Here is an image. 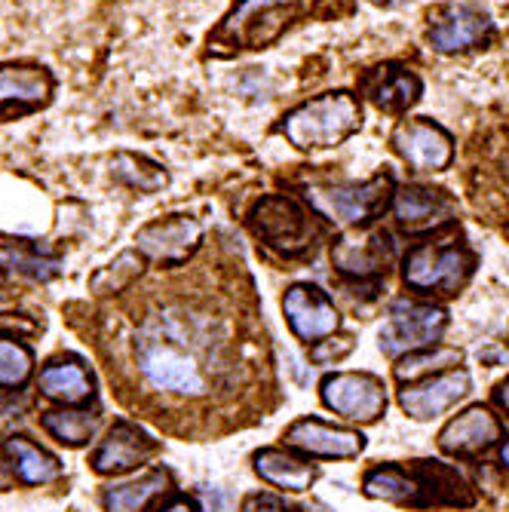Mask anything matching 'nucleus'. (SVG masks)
Here are the masks:
<instances>
[{"mask_svg": "<svg viewBox=\"0 0 509 512\" xmlns=\"http://www.w3.org/2000/svg\"><path fill=\"white\" fill-rule=\"evenodd\" d=\"M393 218L405 234H430L454 221L457 200L442 188H427V184H405L393 194Z\"/></svg>", "mask_w": 509, "mask_h": 512, "instance_id": "9b49d317", "label": "nucleus"}, {"mask_svg": "<svg viewBox=\"0 0 509 512\" xmlns=\"http://www.w3.org/2000/svg\"><path fill=\"white\" fill-rule=\"evenodd\" d=\"M322 402L353 424H375L387 408V393L375 375L344 371L322 381Z\"/></svg>", "mask_w": 509, "mask_h": 512, "instance_id": "9d476101", "label": "nucleus"}, {"mask_svg": "<svg viewBox=\"0 0 509 512\" xmlns=\"http://www.w3.org/2000/svg\"><path fill=\"white\" fill-rule=\"evenodd\" d=\"M160 512H200V509H197V503H194V500L178 497V500H172L169 506H163Z\"/></svg>", "mask_w": 509, "mask_h": 512, "instance_id": "e433bc0d", "label": "nucleus"}, {"mask_svg": "<svg viewBox=\"0 0 509 512\" xmlns=\"http://www.w3.org/2000/svg\"><path fill=\"white\" fill-rule=\"evenodd\" d=\"M359 129H362V102L347 89H332L310 102H301L276 126V132L295 151L304 154L338 148Z\"/></svg>", "mask_w": 509, "mask_h": 512, "instance_id": "7ed1b4c3", "label": "nucleus"}, {"mask_svg": "<svg viewBox=\"0 0 509 512\" xmlns=\"http://www.w3.org/2000/svg\"><path fill=\"white\" fill-rule=\"evenodd\" d=\"M476 258L464 243H427L414 246L405 255L402 276L414 292L424 295H454L473 273Z\"/></svg>", "mask_w": 509, "mask_h": 512, "instance_id": "423d86ee", "label": "nucleus"}, {"mask_svg": "<svg viewBox=\"0 0 509 512\" xmlns=\"http://www.w3.org/2000/svg\"><path fill=\"white\" fill-rule=\"evenodd\" d=\"M316 0H237L227 16L209 31L206 50L215 59L270 50L286 31L310 19Z\"/></svg>", "mask_w": 509, "mask_h": 512, "instance_id": "f03ea898", "label": "nucleus"}, {"mask_svg": "<svg viewBox=\"0 0 509 512\" xmlns=\"http://www.w3.org/2000/svg\"><path fill=\"white\" fill-rule=\"evenodd\" d=\"M470 393V375L464 368L442 371L436 378H427L421 384H411L399 393V405L414 421H433L451 405H457Z\"/></svg>", "mask_w": 509, "mask_h": 512, "instance_id": "f3484780", "label": "nucleus"}, {"mask_svg": "<svg viewBox=\"0 0 509 512\" xmlns=\"http://www.w3.org/2000/svg\"><path fill=\"white\" fill-rule=\"evenodd\" d=\"M40 393L62 405H80L92 396V375L80 359H56L40 371Z\"/></svg>", "mask_w": 509, "mask_h": 512, "instance_id": "412c9836", "label": "nucleus"}, {"mask_svg": "<svg viewBox=\"0 0 509 512\" xmlns=\"http://www.w3.org/2000/svg\"><path fill=\"white\" fill-rule=\"evenodd\" d=\"M332 264L344 276H353V279L381 276L393 264V240H390L387 230H381V227H372V230L353 227L350 234L335 240Z\"/></svg>", "mask_w": 509, "mask_h": 512, "instance_id": "2eb2a0df", "label": "nucleus"}, {"mask_svg": "<svg viewBox=\"0 0 509 512\" xmlns=\"http://www.w3.org/2000/svg\"><path fill=\"white\" fill-rule=\"evenodd\" d=\"M283 442L307 457H356L365 448V439L353 430H341L332 424H322L316 417L295 421Z\"/></svg>", "mask_w": 509, "mask_h": 512, "instance_id": "6ab92c4d", "label": "nucleus"}, {"mask_svg": "<svg viewBox=\"0 0 509 512\" xmlns=\"http://www.w3.org/2000/svg\"><path fill=\"white\" fill-rule=\"evenodd\" d=\"M7 454H10V463H13V473L22 485H46V482H56L62 476V467L59 460L43 451L40 445H34L31 439L25 436H13L7 439Z\"/></svg>", "mask_w": 509, "mask_h": 512, "instance_id": "5701e85b", "label": "nucleus"}, {"mask_svg": "<svg viewBox=\"0 0 509 512\" xmlns=\"http://www.w3.org/2000/svg\"><path fill=\"white\" fill-rule=\"evenodd\" d=\"M145 255L142 252H120L114 261H108L105 267H99L89 276V292L96 295H117L123 289H129L138 276L145 270Z\"/></svg>", "mask_w": 509, "mask_h": 512, "instance_id": "c85d7f7f", "label": "nucleus"}, {"mask_svg": "<svg viewBox=\"0 0 509 512\" xmlns=\"http://www.w3.org/2000/svg\"><path fill=\"white\" fill-rule=\"evenodd\" d=\"M249 224H252V234L264 246H270L273 252H280L286 258L313 252L316 240L322 237L316 215L301 209L292 197H283V194L261 197L249 215Z\"/></svg>", "mask_w": 509, "mask_h": 512, "instance_id": "39448f33", "label": "nucleus"}, {"mask_svg": "<svg viewBox=\"0 0 509 512\" xmlns=\"http://www.w3.org/2000/svg\"><path fill=\"white\" fill-rule=\"evenodd\" d=\"M203 240V224L191 215H166L135 234V249L160 264L188 261Z\"/></svg>", "mask_w": 509, "mask_h": 512, "instance_id": "f8f14e48", "label": "nucleus"}, {"mask_svg": "<svg viewBox=\"0 0 509 512\" xmlns=\"http://www.w3.org/2000/svg\"><path fill=\"white\" fill-rule=\"evenodd\" d=\"M494 37V22L488 13L479 7H448L433 19L427 28V40L436 53L442 56H460V53H473L479 46L491 43Z\"/></svg>", "mask_w": 509, "mask_h": 512, "instance_id": "4468645a", "label": "nucleus"}, {"mask_svg": "<svg viewBox=\"0 0 509 512\" xmlns=\"http://www.w3.org/2000/svg\"><path fill=\"white\" fill-rule=\"evenodd\" d=\"M31 375V353L13 338H0V387H22Z\"/></svg>", "mask_w": 509, "mask_h": 512, "instance_id": "2f4dec72", "label": "nucleus"}, {"mask_svg": "<svg viewBox=\"0 0 509 512\" xmlns=\"http://www.w3.org/2000/svg\"><path fill=\"white\" fill-rule=\"evenodd\" d=\"M142 375L166 393L203 396L209 387L206 375V341L197 325L175 310H166L142 325L135 344Z\"/></svg>", "mask_w": 509, "mask_h": 512, "instance_id": "f257e3e1", "label": "nucleus"}, {"mask_svg": "<svg viewBox=\"0 0 509 512\" xmlns=\"http://www.w3.org/2000/svg\"><path fill=\"white\" fill-rule=\"evenodd\" d=\"M19 479H16V473H13V463H10V454H7V448H0V491H7V488H13Z\"/></svg>", "mask_w": 509, "mask_h": 512, "instance_id": "f704fd0d", "label": "nucleus"}, {"mask_svg": "<svg viewBox=\"0 0 509 512\" xmlns=\"http://www.w3.org/2000/svg\"><path fill=\"white\" fill-rule=\"evenodd\" d=\"M206 506H209V512H230V500L218 491L206 494Z\"/></svg>", "mask_w": 509, "mask_h": 512, "instance_id": "c9c22d12", "label": "nucleus"}, {"mask_svg": "<svg viewBox=\"0 0 509 512\" xmlns=\"http://www.w3.org/2000/svg\"><path fill=\"white\" fill-rule=\"evenodd\" d=\"M494 399H497V405L509 414V378L497 387V393H494Z\"/></svg>", "mask_w": 509, "mask_h": 512, "instance_id": "4c0bfd02", "label": "nucleus"}, {"mask_svg": "<svg viewBox=\"0 0 509 512\" xmlns=\"http://www.w3.org/2000/svg\"><path fill=\"white\" fill-rule=\"evenodd\" d=\"M243 512H289L276 497H249Z\"/></svg>", "mask_w": 509, "mask_h": 512, "instance_id": "72a5a7b5", "label": "nucleus"}, {"mask_svg": "<svg viewBox=\"0 0 509 512\" xmlns=\"http://www.w3.org/2000/svg\"><path fill=\"white\" fill-rule=\"evenodd\" d=\"M359 96L384 114H405L424 96V83L402 62H381L359 77Z\"/></svg>", "mask_w": 509, "mask_h": 512, "instance_id": "ddd939ff", "label": "nucleus"}, {"mask_svg": "<svg viewBox=\"0 0 509 512\" xmlns=\"http://www.w3.org/2000/svg\"><path fill=\"white\" fill-rule=\"evenodd\" d=\"M448 325V316L442 307L433 304H414V301H396L390 307V319L381 332V350L387 356H408L433 347Z\"/></svg>", "mask_w": 509, "mask_h": 512, "instance_id": "6e6552de", "label": "nucleus"}, {"mask_svg": "<svg viewBox=\"0 0 509 512\" xmlns=\"http://www.w3.org/2000/svg\"><path fill=\"white\" fill-rule=\"evenodd\" d=\"M350 350H353V338H326V341H319L310 350V359L319 362V365H326L332 359H344Z\"/></svg>", "mask_w": 509, "mask_h": 512, "instance_id": "473e14b6", "label": "nucleus"}, {"mask_svg": "<svg viewBox=\"0 0 509 512\" xmlns=\"http://www.w3.org/2000/svg\"><path fill=\"white\" fill-rule=\"evenodd\" d=\"M497 439H500V421L488 408L473 405L464 414H457L439 433V448L454 457H476L491 445H497Z\"/></svg>", "mask_w": 509, "mask_h": 512, "instance_id": "aec40b11", "label": "nucleus"}, {"mask_svg": "<svg viewBox=\"0 0 509 512\" xmlns=\"http://www.w3.org/2000/svg\"><path fill=\"white\" fill-rule=\"evenodd\" d=\"M390 145L396 157L408 163L414 172H442L454 160V138L427 117L396 123Z\"/></svg>", "mask_w": 509, "mask_h": 512, "instance_id": "1a4fd4ad", "label": "nucleus"}, {"mask_svg": "<svg viewBox=\"0 0 509 512\" xmlns=\"http://www.w3.org/2000/svg\"><path fill=\"white\" fill-rule=\"evenodd\" d=\"M411 473L421 479L424 494H427V506L430 503H451V506H467L473 503V494L467 488V482L460 479L451 467L436 460H418L411 467Z\"/></svg>", "mask_w": 509, "mask_h": 512, "instance_id": "a878e982", "label": "nucleus"}, {"mask_svg": "<svg viewBox=\"0 0 509 512\" xmlns=\"http://www.w3.org/2000/svg\"><path fill=\"white\" fill-rule=\"evenodd\" d=\"M56 99V74L31 59L0 62V123L28 120Z\"/></svg>", "mask_w": 509, "mask_h": 512, "instance_id": "0eeeda50", "label": "nucleus"}, {"mask_svg": "<svg viewBox=\"0 0 509 512\" xmlns=\"http://www.w3.org/2000/svg\"><path fill=\"white\" fill-rule=\"evenodd\" d=\"M500 460H503V467L509 470V439L503 442V448H500Z\"/></svg>", "mask_w": 509, "mask_h": 512, "instance_id": "ea45409f", "label": "nucleus"}, {"mask_svg": "<svg viewBox=\"0 0 509 512\" xmlns=\"http://www.w3.org/2000/svg\"><path fill=\"white\" fill-rule=\"evenodd\" d=\"M365 494L375 500L405 503V506H427V494L421 479L402 467H378L365 476Z\"/></svg>", "mask_w": 509, "mask_h": 512, "instance_id": "b1692460", "label": "nucleus"}, {"mask_svg": "<svg viewBox=\"0 0 509 512\" xmlns=\"http://www.w3.org/2000/svg\"><path fill=\"white\" fill-rule=\"evenodd\" d=\"M255 473L276 485V488H283V491H307L316 479V470L310 467L307 460H298L280 448H264L255 454Z\"/></svg>", "mask_w": 509, "mask_h": 512, "instance_id": "4be33fe9", "label": "nucleus"}, {"mask_svg": "<svg viewBox=\"0 0 509 512\" xmlns=\"http://www.w3.org/2000/svg\"><path fill=\"white\" fill-rule=\"evenodd\" d=\"M40 424H43L46 433H50L53 439H59L62 445L80 448V445H86L92 436H96L99 414L86 411V408H59V411H43Z\"/></svg>", "mask_w": 509, "mask_h": 512, "instance_id": "cd10ccee", "label": "nucleus"}, {"mask_svg": "<svg viewBox=\"0 0 509 512\" xmlns=\"http://www.w3.org/2000/svg\"><path fill=\"white\" fill-rule=\"evenodd\" d=\"M157 454V442L138 430L135 424H114L108 430V436L102 439V445L92 454V470L102 476H120L135 470L138 463H145Z\"/></svg>", "mask_w": 509, "mask_h": 512, "instance_id": "a211bd4d", "label": "nucleus"}, {"mask_svg": "<svg viewBox=\"0 0 509 512\" xmlns=\"http://www.w3.org/2000/svg\"><path fill=\"white\" fill-rule=\"evenodd\" d=\"M464 359L460 350H451V347H436L433 353H408L399 365H396V378L399 381H414L421 375H430V371H445L451 365H457Z\"/></svg>", "mask_w": 509, "mask_h": 512, "instance_id": "7c9ffc66", "label": "nucleus"}, {"mask_svg": "<svg viewBox=\"0 0 509 512\" xmlns=\"http://www.w3.org/2000/svg\"><path fill=\"white\" fill-rule=\"evenodd\" d=\"M111 178L138 194H157L169 184V172L145 154L120 151L111 160Z\"/></svg>", "mask_w": 509, "mask_h": 512, "instance_id": "393cba45", "label": "nucleus"}, {"mask_svg": "<svg viewBox=\"0 0 509 512\" xmlns=\"http://www.w3.org/2000/svg\"><path fill=\"white\" fill-rule=\"evenodd\" d=\"M283 313L292 325V332L301 338V341H326L335 335L338 329V310L335 304L329 301L326 292H319L316 286H307V283H298L286 292L283 298Z\"/></svg>", "mask_w": 509, "mask_h": 512, "instance_id": "dca6fc26", "label": "nucleus"}, {"mask_svg": "<svg viewBox=\"0 0 509 512\" xmlns=\"http://www.w3.org/2000/svg\"><path fill=\"white\" fill-rule=\"evenodd\" d=\"M393 178L375 175L368 181H341V184H313L307 188L310 209L338 227H362L378 218L393 203Z\"/></svg>", "mask_w": 509, "mask_h": 512, "instance_id": "20e7f679", "label": "nucleus"}, {"mask_svg": "<svg viewBox=\"0 0 509 512\" xmlns=\"http://www.w3.org/2000/svg\"><path fill=\"white\" fill-rule=\"evenodd\" d=\"M0 264L28 276V279H40V283H46V279H53L59 273V258H50V255H40L37 246L31 243H7L0 246Z\"/></svg>", "mask_w": 509, "mask_h": 512, "instance_id": "c756f323", "label": "nucleus"}, {"mask_svg": "<svg viewBox=\"0 0 509 512\" xmlns=\"http://www.w3.org/2000/svg\"><path fill=\"white\" fill-rule=\"evenodd\" d=\"M378 7H402V4H411V0H372Z\"/></svg>", "mask_w": 509, "mask_h": 512, "instance_id": "58836bf2", "label": "nucleus"}, {"mask_svg": "<svg viewBox=\"0 0 509 512\" xmlns=\"http://www.w3.org/2000/svg\"><path fill=\"white\" fill-rule=\"evenodd\" d=\"M163 491H169V473L151 470L142 479L111 488L105 494V509L108 512H145Z\"/></svg>", "mask_w": 509, "mask_h": 512, "instance_id": "bb28decb", "label": "nucleus"}]
</instances>
